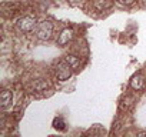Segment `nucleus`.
Listing matches in <instances>:
<instances>
[{"label":"nucleus","mask_w":146,"mask_h":137,"mask_svg":"<svg viewBox=\"0 0 146 137\" xmlns=\"http://www.w3.org/2000/svg\"><path fill=\"white\" fill-rule=\"evenodd\" d=\"M117 2L123 6H130L132 3H135V0H117Z\"/></svg>","instance_id":"obj_12"},{"label":"nucleus","mask_w":146,"mask_h":137,"mask_svg":"<svg viewBox=\"0 0 146 137\" xmlns=\"http://www.w3.org/2000/svg\"><path fill=\"white\" fill-rule=\"evenodd\" d=\"M66 60L73 66V68H76V67L79 66V63H80V61H79V57H76V56H67Z\"/></svg>","instance_id":"obj_11"},{"label":"nucleus","mask_w":146,"mask_h":137,"mask_svg":"<svg viewBox=\"0 0 146 137\" xmlns=\"http://www.w3.org/2000/svg\"><path fill=\"white\" fill-rule=\"evenodd\" d=\"M73 39V30L72 29H64L60 34H59V39H57V44L59 46H66L69 44V41Z\"/></svg>","instance_id":"obj_6"},{"label":"nucleus","mask_w":146,"mask_h":137,"mask_svg":"<svg viewBox=\"0 0 146 137\" xmlns=\"http://www.w3.org/2000/svg\"><path fill=\"white\" fill-rule=\"evenodd\" d=\"M12 100H13V94L10 90L5 89L2 92V94H0V107H2V110H6L9 109V106L12 104Z\"/></svg>","instance_id":"obj_5"},{"label":"nucleus","mask_w":146,"mask_h":137,"mask_svg":"<svg viewBox=\"0 0 146 137\" xmlns=\"http://www.w3.org/2000/svg\"><path fill=\"white\" fill-rule=\"evenodd\" d=\"M37 26V20L35 16L32 14H27V16H23L20 17L17 22H16V29L22 33H30L35 30V27Z\"/></svg>","instance_id":"obj_3"},{"label":"nucleus","mask_w":146,"mask_h":137,"mask_svg":"<svg viewBox=\"0 0 146 137\" xmlns=\"http://www.w3.org/2000/svg\"><path fill=\"white\" fill-rule=\"evenodd\" d=\"M129 86H130V89H133V90H136V92H140V90L145 89L146 80H145V77H143L142 74L136 73V74L132 76V79H130V82H129Z\"/></svg>","instance_id":"obj_4"},{"label":"nucleus","mask_w":146,"mask_h":137,"mask_svg":"<svg viewBox=\"0 0 146 137\" xmlns=\"http://www.w3.org/2000/svg\"><path fill=\"white\" fill-rule=\"evenodd\" d=\"M93 6H95L96 10L105 12V10L112 7V2H110V0H93Z\"/></svg>","instance_id":"obj_8"},{"label":"nucleus","mask_w":146,"mask_h":137,"mask_svg":"<svg viewBox=\"0 0 146 137\" xmlns=\"http://www.w3.org/2000/svg\"><path fill=\"white\" fill-rule=\"evenodd\" d=\"M133 103H135V99H133L132 96L126 94V96L122 97L120 104H119V109H120L122 111H129V110L133 107Z\"/></svg>","instance_id":"obj_7"},{"label":"nucleus","mask_w":146,"mask_h":137,"mask_svg":"<svg viewBox=\"0 0 146 137\" xmlns=\"http://www.w3.org/2000/svg\"><path fill=\"white\" fill-rule=\"evenodd\" d=\"M73 66L64 59V60H60L57 64H56V68H54V72H56V77H57V80H60V82H66V80H69L70 77H72V74H73Z\"/></svg>","instance_id":"obj_1"},{"label":"nucleus","mask_w":146,"mask_h":137,"mask_svg":"<svg viewBox=\"0 0 146 137\" xmlns=\"http://www.w3.org/2000/svg\"><path fill=\"white\" fill-rule=\"evenodd\" d=\"M30 87H32L35 92H42V90H44V89L47 87V83H46L43 79H37V80H35V82L30 84Z\"/></svg>","instance_id":"obj_9"},{"label":"nucleus","mask_w":146,"mask_h":137,"mask_svg":"<svg viewBox=\"0 0 146 137\" xmlns=\"http://www.w3.org/2000/svg\"><path fill=\"white\" fill-rule=\"evenodd\" d=\"M140 3H142V6L146 9V0H140Z\"/></svg>","instance_id":"obj_13"},{"label":"nucleus","mask_w":146,"mask_h":137,"mask_svg":"<svg viewBox=\"0 0 146 137\" xmlns=\"http://www.w3.org/2000/svg\"><path fill=\"white\" fill-rule=\"evenodd\" d=\"M53 127H54L56 130L63 131V130L66 128V123H64V120H63L62 117H56V119L53 120Z\"/></svg>","instance_id":"obj_10"},{"label":"nucleus","mask_w":146,"mask_h":137,"mask_svg":"<svg viewBox=\"0 0 146 137\" xmlns=\"http://www.w3.org/2000/svg\"><path fill=\"white\" fill-rule=\"evenodd\" d=\"M35 34H36V37L40 41L50 40V37L53 34V23L50 20H43V22L37 23L36 30H35Z\"/></svg>","instance_id":"obj_2"}]
</instances>
